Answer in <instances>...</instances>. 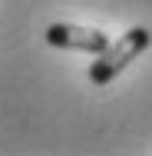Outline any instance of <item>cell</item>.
I'll return each mask as SVG.
<instances>
[{"label":"cell","instance_id":"cell-1","mask_svg":"<svg viewBox=\"0 0 152 156\" xmlns=\"http://www.w3.org/2000/svg\"><path fill=\"white\" fill-rule=\"evenodd\" d=\"M149 43H152V33L146 30V27H132V30H126L116 43H109L103 53H96V60L90 63V80L96 83V87L113 83V80H116V76H119V73L136 60L139 53L149 50Z\"/></svg>","mask_w":152,"mask_h":156},{"label":"cell","instance_id":"cell-2","mask_svg":"<svg viewBox=\"0 0 152 156\" xmlns=\"http://www.w3.org/2000/svg\"><path fill=\"white\" fill-rule=\"evenodd\" d=\"M43 40L60 50H83V53H103L109 47V37L96 27H79V23H53L46 27Z\"/></svg>","mask_w":152,"mask_h":156}]
</instances>
